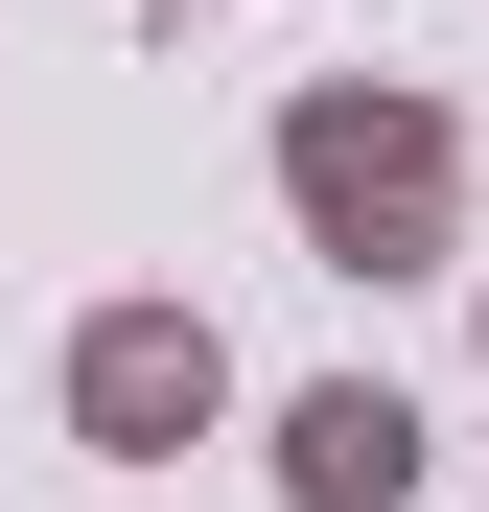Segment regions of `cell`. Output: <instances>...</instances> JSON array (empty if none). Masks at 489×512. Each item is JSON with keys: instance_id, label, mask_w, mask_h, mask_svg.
Wrapping results in <instances>:
<instances>
[{"instance_id": "3", "label": "cell", "mask_w": 489, "mask_h": 512, "mask_svg": "<svg viewBox=\"0 0 489 512\" xmlns=\"http://www.w3.org/2000/svg\"><path fill=\"white\" fill-rule=\"evenodd\" d=\"M396 466H420V419H396V396H303V489H326V512H373Z\"/></svg>"}, {"instance_id": "1", "label": "cell", "mask_w": 489, "mask_h": 512, "mask_svg": "<svg viewBox=\"0 0 489 512\" xmlns=\"http://www.w3.org/2000/svg\"><path fill=\"white\" fill-rule=\"evenodd\" d=\"M303 187L373 233V210H420V187H443V140H420V117H303Z\"/></svg>"}, {"instance_id": "2", "label": "cell", "mask_w": 489, "mask_h": 512, "mask_svg": "<svg viewBox=\"0 0 489 512\" xmlns=\"http://www.w3.org/2000/svg\"><path fill=\"white\" fill-rule=\"evenodd\" d=\"M94 419H117V443L210 419V350H187V326H94Z\"/></svg>"}]
</instances>
